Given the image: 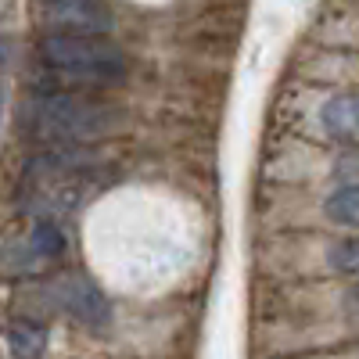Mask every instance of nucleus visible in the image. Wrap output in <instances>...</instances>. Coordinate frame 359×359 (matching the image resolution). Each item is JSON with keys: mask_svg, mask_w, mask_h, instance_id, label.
Listing matches in <instances>:
<instances>
[{"mask_svg": "<svg viewBox=\"0 0 359 359\" xmlns=\"http://www.w3.org/2000/svg\"><path fill=\"white\" fill-rule=\"evenodd\" d=\"M25 123L40 140L86 144V140L104 137L118 123V115L108 104L72 94V90H47V94H36L33 101H25Z\"/></svg>", "mask_w": 359, "mask_h": 359, "instance_id": "1", "label": "nucleus"}, {"mask_svg": "<svg viewBox=\"0 0 359 359\" xmlns=\"http://www.w3.org/2000/svg\"><path fill=\"white\" fill-rule=\"evenodd\" d=\"M40 62L69 83H115L126 72V57L104 36H62L47 33L40 40Z\"/></svg>", "mask_w": 359, "mask_h": 359, "instance_id": "2", "label": "nucleus"}, {"mask_svg": "<svg viewBox=\"0 0 359 359\" xmlns=\"http://www.w3.org/2000/svg\"><path fill=\"white\" fill-rule=\"evenodd\" d=\"M36 15L50 33L62 36H104L115 25L101 0H36Z\"/></svg>", "mask_w": 359, "mask_h": 359, "instance_id": "3", "label": "nucleus"}, {"mask_svg": "<svg viewBox=\"0 0 359 359\" xmlns=\"http://www.w3.org/2000/svg\"><path fill=\"white\" fill-rule=\"evenodd\" d=\"M54 298H57V306H62L69 316H76L86 327L108 323V298L101 294V287L94 280H86V277H65V280H57Z\"/></svg>", "mask_w": 359, "mask_h": 359, "instance_id": "4", "label": "nucleus"}, {"mask_svg": "<svg viewBox=\"0 0 359 359\" xmlns=\"http://www.w3.org/2000/svg\"><path fill=\"white\" fill-rule=\"evenodd\" d=\"M323 130L338 140H359V94H341L334 101H327Z\"/></svg>", "mask_w": 359, "mask_h": 359, "instance_id": "5", "label": "nucleus"}, {"mask_svg": "<svg viewBox=\"0 0 359 359\" xmlns=\"http://www.w3.org/2000/svg\"><path fill=\"white\" fill-rule=\"evenodd\" d=\"M8 345L15 359H40L47 348V327L33 323V320H18L8 327Z\"/></svg>", "mask_w": 359, "mask_h": 359, "instance_id": "6", "label": "nucleus"}, {"mask_svg": "<svg viewBox=\"0 0 359 359\" xmlns=\"http://www.w3.org/2000/svg\"><path fill=\"white\" fill-rule=\"evenodd\" d=\"M323 212L331 223H341V226H359V184H345L338 187L331 198H327Z\"/></svg>", "mask_w": 359, "mask_h": 359, "instance_id": "7", "label": "nucleus"}, {"mask_svg": "<svg viewBox=\"0 0 359 359\" xmlns=\"http://www.w3.org/2000/svg\"><path fill=\"white\" fill-rule=\"evenodd\" d=\"M29 245H33V252L40 259H57L65 252V233H62V226H57L54 219H40L33 226V233H29Z\"/></svg>", "mask_w": 359, "mask_h": 359, "instance_id": "8", "label": "nucleus"}, {"mask_svg": "<svg viewBox=\"0 0 359 359\" xmlns=\"http://www.w3.org/2000/svg\"><path fill=\"white\" fill-rule=\"evenodd\" d=\"M331 266L338 273H348V277H359V237L352 241H341L331 248Z\"/></svg>", "mask_w": 359, "mask_h": 359, "instance_id": "9", "label": "nucleus"}, {"mask_svg": "<svg viewBox=\"0 0 359 359\" xmlns=\"http://www.w3.org/2000/svg\"><path fill=\"white\" fill-rule=\"evenodd\" d=\"M345 302H348V309L359 316V287H352V291H348V298H345Z\"/></svg>", "mask_w": 359, "mask_h": 359, "instance_id": "10", "label": "nucleus"}]
</instances>
